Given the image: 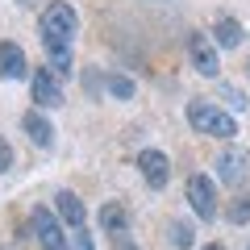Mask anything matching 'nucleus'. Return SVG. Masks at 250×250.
Segmentation results:
<instances>
[{"instance_id": "f257e3e1", "label": "nucleus", "mask_w": 250, "mask_h": 250, "mask_svg": "<svg viewBox=\"0 0 250 250\" xmlns=\"http://www.w3.org/2000/svg\"><path fill=\"white\" fill-rule=\"evenodd\" d=\"M38 34H42V46H46V59H50V71L59 75H71V50H75V34H80V17H75L71 4L62 0H50L38 17Z\"/></svg>"}, {"instance_id": "f03ea898", "label": "nucleus", "mask_w": 250, "mask_h": 250, "mask_svg": "<svg viewBox=\"0 0 250 250\" xmlns=\"http://www.w3.org/2000/svg\"><path fill=\"white\" fill-rule=\"evenodd\" d=\"M188 121H192V129L205 138H221V142H229L233 134H238V121H233L229 113H225L217 100H192L188 104Z\"/></svg>"}, {"instance_id": "7ed1b4c3", "label": "nucleus", "mask_w": 250, "mask_h": 250, "mask_svg": "<svg viewBox=\"0 0 250 250\" xmlns=\"http://www.w3.org/2000/svg\"><path fill=\"white\" fill-rule=\"evenodd\" d=\"M29 229H34V238H38L42 250H71V242H67V233H62V221L46 205H38L34 213H29Z\"/></svg>"}, {"instance_id": "20e7f679", "label": "nucleus", "mask_w": 250, "mask_h": 250, "mask_svg": "<svg viewBox=\"0 0 250 250\" xmlns=\"http://www.w3.org/2000/svg\"><path fill=\"white\" fill-rule=\"evenodd\" d=\"M184 46H188V59H192V67H196L200 75H208V80H213L217 67H221V62H217V42H213L208 34H200V29H192V34L184 38Z\"/></svg>"}, {"instance_id": "39448f33", "label": "nucleus", "mask_w": 250, "mask_h": 250, "mask_svg": "<svg viewBox=\"0 0 250 250\" xmlns=\"http://www.w3.org/2000/svg\"><path fill=\"white\" fill-rule=\"evenodd\" d=\"M188 200H192V208H196L200 221H213L217 217V188L208 175H192L188 179Z\"/></svg>"}, {"instance_id": "423d86ee", "label": "nucleus", "mask_w": 250, "mask_h": 250, "mask_svg": "<svg viewBox=\"0 0 250 250\" xmlns=\"http://www.w3.org/2000/svg\"><path fill=\"white\" fill-rule=\"evenodd\" d=\"M246 171H250V154L242 150V146H229V150L217 159V184L238 188L242 179H246Z\"/></svg>"}, {"instance_id": "0eeeda50", "label": "nucleus", "mask_w": 250, "mask_h": 250, "mask_svg": "<svg viewBox=\"0 0 250 250\" xmlns=\"http://www.w3.org/2000/svg\"><path fill=\"white\" fill-rule=\"evenodd\" d=\"M34 104L38 108H59L62 104V80L50 67H38L34 71Z\"/></svg>"}, {"instance_id": "6e6552de", "label": "nucleus", "mask_w": 250, "mask_h": 250, "mask_svg": "<svg viewBox=\"0 0 250 250\" xmlns=\"http://www.w3.org/2000/svg\"><path fill=\"white\" fill-rule=\"evenodd\" d=\"M138 167H142V179L150 188H167L171 163H167V154H163V150H142V154H138Z\"/></svg>"}, {"instance_id": "1a4fd4ad", "label": "nucleus", "mask_w": 250, "mask_h": 250, "mask_svg": "<svg viewBox=\"0 0 250 250\" xmlns=\"http://www.w3.org/2000/svg\"><path fill=\"white\" fill-rule=\"evenodd\" d=\"M54 208H59V217H62L67 225H71V229H83V225H88V213H83V200L75 196L71 188L54 192Z\"/></svg>"}, {"instance_id": "9d476101", "label": "nucleus", "mask_w": 250, "mask_h": 250, "mask_svg": "<svg viewBox=\"0 0 250 250\" xmlns=\"http://www.w3.org/2000/svg\"><path fill=\"white\" fill-rule=\"evenodd\" d=\"M25 71H29L25 50L17 42H0V80H21Z\"/></svg>"}, {"instance_id": "9b49d317", "label": "nucleus", "mask_w": 250, "mask_h": 250, "mask_svg": "<svg viewBox=\"0 0 250 250\" xmlns=\"http://www.w3.org/2000/svg\"><path fill=\"white\" fill-rule=\"evenodd\" d=\"M21 125H25V134L34 146H54V125L42 117V108H29L25 117H21Z\"/></svg>"}, {"instance_id": "f8f14e48", "label": "nucleus", "mask_w": 250, "mask_h": 250, "mask_svg": "<svg viewBox=\"0 0 250 250\" xmlns=\"http://www.w3.org/2000/svg\"><path fill=\"white\" fill-rule=\"evenodd\" d=\"M213 42L221 46V50H233V46H242V25H238V21H233V17H217Z\"/></svg>"}, {"instance_id": "ddd939ff", "label": "nucleus", "mask_w": 250, "mask_h": 250, "mask_svg": "<svg viewBox=\"0 0 250 250\" xmlns=\"http://www.w3.org/2000/svg\"><path fill=\"white\" fill-rule=\"evenodd\" d=\"M100 225H104V233L121 229V225H129V208L121 205V200H108L104 208H100Z\"/></svg>"}, {"instance_id": "4468645a", "label": "nucleus", "mask_w": 250, "mask_h": 250, "mask_svg": "<svg viewBox=\"0 0 250 250\" xmlns=\"http://www.w3.org/2000/svg\"><path fill=\"white\" fill-rule=\"evenodd\" d=\"M104 88H108V96H117V100H134V80L129 75H121V71H108L104 75Z\"/></svg>"}, {"instance_id": "2eb2a0df", "label": "nucleus", "mask_w": 250, "mask_h": 250, "mask_svg": "<svg viewBox=\"0 0 250 250\" xmlns=\"http://www.w3.org/2000/svg\"><path fill=\"white\" fill-rule=\"evenodd\" d=\"M225 217H229L233 225H246V221H250V192L233 196V200H229V208H225Z\"/></svg>"}, {"instance_id": "dca6fc26", "label": "nucleus", "mask_w": 250, "mask_h": 250, "mask_svg": "<svg viewBox=\"0 0 250 250\" xmlns=\"http://www.w3.org/2000/svg\"><path fill=\"white\" fill-rule=\"evenodd\" d=\"M192 242H196V229H192V225H184V221H171V246L188 250Z\"/></svg>"}, {"instance_id": "f3484780", "label": "nucleus", "mask_w": 250, "mask_h": 250, "mask_svg": "<svg viewBox=\"0 0 250 250\" xmlns=\"http://www.w3.org/2000/svg\"><path fill=\"white\" fill-rule=\"evenodd\" d=\"M108 242H113V250H138V246H134V233H129V225L113 229V233H108Z\"/></svg>"}, {"instance_id": "a211bd4d", "label": "nucleus", "mask_w": 250, "mask_h": 250, "mask_svg": "<svg viewBox=\"0 0 250 250\" xmlns=\"http://www.w3.org/2000/svg\"><path fill=\"white\" fill-rule=\"evenodd\" d=\"M217 96H221L229 108H246V96H242L238 88H225V83H221V88H217Z\"/></svg>"}, {"instance_id": "6ab92c4d", "label": "nucleus", "mask_w": 250, "mask_h": 250, "mask_svg": "<svg viewBox=\"0 0 250 250\" xmlns=\"http://www.w3.org/2000/svg\"><path fill=\"white\" fill-rule=\"evenodd\" d=\"M71 250H96V246H92V238H88V229H75L71 233Z\"/></svg>"}, {"instance_id": "aec40b11", "label": "nucleus", "mask_w": 250, "mask_h": 250, "mask_svg": "<svg viewBox=\"0 0 250 250\" xmlns=\"http://www.w3.org/2000/svg\"><path fill=\"white\" fill-rule=\"evenodd\" d=\"M13 167V150H9V142L0 138V171H9Z\"/></svg>"}, {"instance_id": "412c9836", "label": "nucleus", "mask_w": 250, "mask_h": 250, "mask_svg": "<svg viewBox=\"0 0 250 250\" xmlns=\"http://www.w3.org/2000/svg\"><path fill=\"white\" fill-rule=\"evenodd\" d=\"M205 250H225V246H221V242H208V246H205Z\"/></svg>"}, {"instance_id": "4be33fe9", "label": "nucleus", "mask_w": 250, "mask_h": 250, "mask_svg": "<svg viewBox=\"0 0 250 250\" xmlns=\"http://www.w3.org/2000/svg\"><path fill=\"white\" fill-rule=\"evenodd\" d=\"M21 4H29V0H21Z\"/></svg>"}, {"instance_id": "5701e85b", "label": "nucleus", "mask_w": 250, "mask_h": 250, "mask_svg": "<svg viewBox=\"0 0 250 250\" xmlns=\"http://www.w3.org/2000/svg\"><path fill=\"white\" fill-rule=\"evenodd\" d=\"M246 250H250V246H246Z\"/></svg>"}]
</instances>
